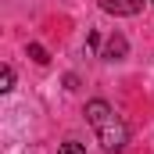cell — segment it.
<instances>
[{
    "mask_svg": "<svg viewBox=\"0 0 154 154\" xmlns=\"http://www.w3.org/2000/svg\"><path fill=\"white\" fill-rule=\"evenodd\" d=\"M57 154H86V147H82L79 140H65V143H61V151H57Z\"/></svg>",
    "mask_w": 154,
    "mask_h": 154,
    "instance_id": "obj_6",
    "label": "cell"
},
{
    "mask_svg": "<svg viewBox=\"0 0 154 154\" xmlns=\"http://www.w3.org/2000/svg\"><path fill=\"white\" fill-rule=\"evenodd\" d=\"M86 122L93 125V133H97V140H100V147L104 151H125V143H129V125L115 115V108L108 104V100H90L86 104Z\"/></svg>",
    "mask_w": 154,
    "mask_h": 154,
    "instance_id": "obj_1",
    "label": "cell"
},
{
    "mask_svg": "<svg viewBox=\"0 0 154 154\" xmlns=\"http://www.w3.org/2000/svg\"><path fill=\"white\" fill-rule=\"evenodd\" d=\"M29 57H32L36 65H47V61H50V57H47V50H43L39 43H29Z\"/></svg>",
    "mask_w": 154,
    "mask_h": 154,
    "instance_id": "obj_5",
    "label": "cell"
},
{
    "mask_svg": "<svg viewBox=\"0 0 154 154\" xmlns=\"http://www.w3.org/2000/svg\"><path fill=\"white\" fill-rule=\"evenodd\" d=\"M0 90H4V93H7V90H14V68H11V65H4V68H0Z\"/></svg>",
    "mask_w": 154,
    "mask_h": 154,
    "instance_id": "obj_4",
    "label": "cell"
},
{
    "mask_svg": "<svg viewBox=\"0 0 154 154\" xmlns=\"http://www.w3.org/2000/svg\"><path fill=\"white\" fill-rule=\"evenodd\" d=\"M125 54H129V39L122 36V32H111L108 43H104V54H100V57H104V61H122Z\"/></svg>",
    "mask_w": 154,
    "mask_h": 154,
    "instance_id": "obj_3",
    "label": "cell"
},
{
    "mask_svg": "<svg viewBox=\"0 0 154 154\" xmlns=\"http://www.w3.org/2000/svg\"><path fill=\"white\" fill-rule=\"evenodd\" d=\"M147 0H100V7L108 14H118V18H129V14H140Z\"/></svg>",
    "mask_w": 154,
    "mask_h": 154,
    "instance_id": "obj_2",
    "label": "cell"
}]
</instances>
